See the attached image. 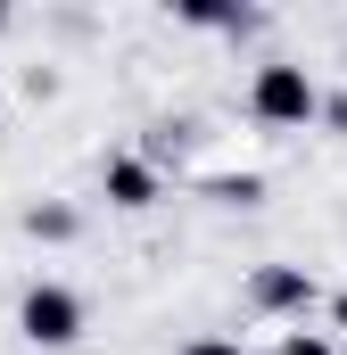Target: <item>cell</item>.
<instances>
[{"label": "cell", "mask_w": 347, "mask_h": 355, "mask_svg": "<svg viewBox=\"0 0 347 355\" xmlns=\"http://www.w3.org/2000/svg\"><path fill=\"white\" fill-rule=\"evenodd\" d=\"M248 116L257 124H314L323 116V91L306 83V67L273 58V67H257V83H248Z\"/></svg>", "instance_id": "cell-1"}, {"label": "cell", "mask_w": 347, "mask_h": 355, "mask_svg": "<svg viewBox=\"0 0 347 355\" xmlns=\"http://www.w3.org/2000/svg\"><path fill=\"white\" fill-rule=\"evenodd\" d=\"M17 331H25L33 347H75V339H83V297H75L67 281H33L25 306H17Z\"/></svg>", "instance_id": "cell-2"}, {"label": "cell", "mask_w": 347, "mask_h": 355, "mask_svg": "<svg viewBox=\"0 0 347 355\" xmlns=\"http://www.w3.org/2000/svg\"><path fill=\"white\" fill-rule=\"evenodd\" d=\"M248 306H257V314H306V306H314V281H306V265H257V281H248Z\"/></svg>", "instance_id": "cell-3"}, {"label": "cell", "mask_w": 347, "mask_h": 355, "mask_svg": "<svg viewBox=\"0 0 347 355\" xmlns=\"http://www.w3.org/2000/svg\"><path fill=\"white\" fill-rule=\"evenodd\" d=\"M108 198H116V207H149V198H158V166H141V157H108Z\"/></svg>", "instance_id": "cell-4"}, {"label": "cell", "mask_w": 347, "mask_h": 355, "mask_svg": "<svg viewBox=\"0 0 347 355\" xmlns=\"http://www.w3.org/2000/svg\"><path fill=\"white\" fill-rule=\"evenodd\" d=\"M182 25H207V33H248L257 17H248V8H215V0H182Z\"/></svg>", "instance_id": "cell-5"}, {"label": "cell", "mask_w": 347, "mask_h": 355, "mask_svg": "<svg viewBox=\"0 0 347 355\" xmlns=\"http://www.w3.org/2000/svg\"><path fill=\"white\" fill-rule=\"evenodd\" d=\"M207 198H223V207H257V198H264V174H207Z\"/></svg>", "instance_id": "cell-6"}, {"label": "cell", "mask_w": 347, "mask_h": 355, "mask_svg": "<svg viewBox=\"0 0 347 355\" xmlns=\"http://www.w3.org/2000/svg\"><path fill=\"white\" fill-rule=\"evenodd\" d=\"M25 232H33V240H67V232H75V215H67V207H33V215H25Z\"/></svg>", "instance_id": "cell-7"}, {"label": "cell", "mask_w": 347, "mask_h": 355, "mask_svg": "<svg viewBox=\"0 0 347 355\" xmlns=\"http://www.w3.org/2000/svg\"><path fill=\"white\" fill-rule=\"evenodd\" d=\"M281 355H339V347H331L323 331H289V339H281Z\"/></svg>", "instance_id": "cell-8"}, {"label": "cell", "mask_w": 347, "mask_h": 355, "mask_svg": "<svg viewBox=\"0 0 347 355\" xmlns=\"http://www.w3.org/2000/svg\"><path fill=\"white\" fill-rule=\"evenodd\" d=\"M182 355H248V347H240V339H190Z\"/></svg>", "instance_id": "cell-9"}, {"label": "cell", "mask_w": 347, "mask_h": 355, "mask_svg": "<svg viewBox=\"0 0 347 355\" xmlns=\"http://www.w3.org/2000/svg\"><path fill=\"white\" fill-rule=\"evenodd\" d=\"M331 314H339V331H347V297H331Z\"/></svg>", "instance_id": "cell-10"}, {"label": "cell", "mask_w": 347, "mask_h": 355, "mask_svg": "<svg viewBox=\"0 0 347 355\" xmlns=\"http://www.w3.org/2000/svg\"><path fill=\"white\" fill-rule=\"evenodd\" d=\"M0 25H8V8H0Z\"/></svg>", "instance_id": "cell-11"}]
</instances>
